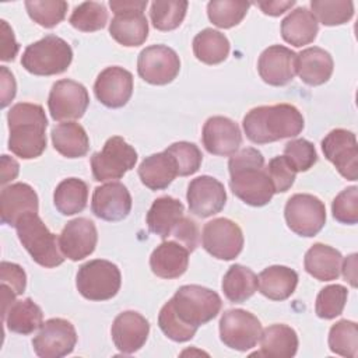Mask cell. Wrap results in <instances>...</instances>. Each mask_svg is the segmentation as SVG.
<instances>
[{
	"label": "cell",
	"mask_w": 358,
	"mask_h": 358,
	"mask_svg": "<svg viewBox=\"0 0 358 358\" xmlns=\"http://www.w3.org/2000/svg\"><path fill=\"white\" fill-rule=\"evenodd\" d=\"M257 71L268 85H287L296 74V53L281 45L268 46L259 57Z\"/></svg>",
	"instance_id": "cell-20"
},
{
	"label": "cell",
	"mask_w": 358,
	"mask_h": 358,
	"mask_svg": "<svg viewBox=\"0 0 358 358\" xmlns=\"http://www.w3.org/2000/svg\"><path fill=\"white\" fill-rule=\"evenodd\" d=\"M171 236L176 242L182 243L189 252H193L199 245V228L196 222L187 217H183L172 231Z\"/></svg>",
	"instance_id": "cell-50"
},
{
	"label": "cell",
	"mask_w": 358,
	"mask_h": 358,
	"mask_svg": "<svg viewBox=\"0 0 358 358\" xmlns=\"http://www.w3.org/2000/svg\"><path fill=\"white\" fill-rule=\"evenodd\" d=\"M203 248L215 259L232 260L243 249L241 227L228 218H214L203 227Z\"/></svg>",
	"instance_id": "cell-13"
},
{
	"label": "cell",
	"mask_w": 358,
	"mask_h": 358,
	"mask_svg": "<svg viewBox=\"0 0 358 358\" xmlns=\"http://www.w3.org/2000/svg\"><path fill=\"white\" fill-rule=\"evenodd\" d=\"M71 60V46L52 34L28 45L21 56L22 67L35 76L62 74L69 69Z\"/></svg>",
	"instance_id": "cell-6"
},
{
	"label": "cell",
	"mask_w": 358,
	"mask_h": 358,
	"mask_svg": "<svg viewBox=\"0 0 358 358\" xmlns=\"http://www.w3.org/2000/svg\"><path fill=\"white\" fill-rule=\"evenodd\" d=\"M246 137L255 144H267L298 136L305 123L302 113L289 103L263 105L250 109L242 122Z\"/></svg>",
	"instance_id": "cell-3"
},
{
	"label": "cell",
	"mask_w": 358,
	"mask_h": 358,
	"mask_svg": "<svg viewBox=\"0 0 358 358\" xmlns=\"http://www.w3.org/2000/svg\"><path fill=\"white\" fill-rule=\"evenodd\" d=\"M266 172L273 183L275 193L287 192L294 185L296 176V171L284 155H278L270 159L268 165L266 166Z\"/></svg>",
	"instance_id": "cell-48"
},
{
	"label": "cell",
	"mask_w": 358,
	"mask_h": 358,
	"mask_svg": "<svg viewBox=\"0 0 358 358\" xmlns=\"http://www.w3.org/2000/svg\"><path fill=\"white\" fill-rule=\"evenodd\" d=\"M183 204L171 196H162L154 200L147 213L148 229L162 239H168L183 215Z\"/></svg>",
	"instance_id": "cell-27"
},
{
	"label": "cell",
	"mask_w": 358,
	"mask_h": 358,
	"mask_svg": "<svg viewBox=\"0 0 358 358\" xmlns=\"http://www.w3.org/2000/svg\"><path fill=\"white\" fill-rule=\"evenodd\" d=\"M330 53L319 46L303 49L296 55V74L308 85H322L333 74Z\"/></svg>",
	"instance_id": "cell-26"
},
{
	"label": "cell",
	"mask_w": 358,
	"mask_h": 358,
	"mask_svg": "<svg viewBox=\"0 0 358 358\" xmlns=\"http://www.w3.org/2000/svg\"><path fill=\"white\" fill-rule=\"evenodd\" d=\"M17 235L32 260L42 267H57L64 262L59 248V239L49 231L38 213L22 215L17 225Z\"/></svg>",
	"instance_id": "cell-5"
},
{
	"label": "cell",
	"mask_w": 358,
	"mask_h": 358,
	"mask_svg": "<svg viewBox=\"0 0 358 358\" xmlns=\"http://www.w3.org/2000/svg\"><path fill=\"white\" fill-rule=\"evenodd\" d=\"M329 348L337 355L355 358L358 351L357 323L347 319L334 323L329 331Z\"/></svg>",
	"instance_id": "cell-39"
},
{
	"label": "cell",
	"mask_w": 358,
	"mask_h": 358,
	"mask_svg": "<svg viewBox=\"0 0 358 358\" xmlns=\"http://www.w3.org/2000/svg\"><path fill=\"white\" fill-rule=\"evenodd\" d=\"M284 157L296 172L309 171L317 161L315 145L305 138H295L285 144Z\"/></svg>",
	"instance_id": "cell-46"
},
{
	"label": "cell",
	"mask_w": 358,
	"mask_h": 358,
	"mask_svg": "<svg viewBox=\"0 0 358 358\" xmlns=\"http://www.w3.org/2000/svg\"><path fill=\"white\" fill-rule=\"evenodd\" d=\"M348 296L344 285L333 284L322 288L316 296L315 312L320 319H334L343 313Z\"/></svg>",
	"instance_id": "cell-44"
},
{
	"label": "cell",
	"mask_w": 358,
	"mask_h": 358,
	"mask_svg": "<svg viewBox=\"0 0 358 358\" xmlns=\"http://www.w3.org/2000/svg\"><path fill=\"white\" fill-rule=\"evenodd\" d=\"M69 21L78 31L94 32L106 25L108 11L102 3L84 1L73 10Z\"/></svg>",
	"instance_id": "cell-42"
},
{
	"label": "cell",
	"mask_w": 358,
	"mask_h": 358,
	"mask_svg": "<svg viewBox=\"0 0 358 358\" xmlns=\"http://www.w3.org/2000/svg\"><path fill=\"white\" fill-rule=\"evenodd\" d=\"M147 0H110L109 7L115 13L109 24L110 36L127 48L140 46L148 36V22L144 15Z\"/></svg>",
	"instance_id": "cell-7"
},
{
	"label": "cell",
	"mask_w": 358,
	"mask_h": 358,
	"mask_svg": "<svg viewBox=\"0 0 358 358\" xmlns=\"http://www.w3.org/2000/svg\"><path fill=\"white\" fill-rule=\"evenodd\" d=\"M96 99L108 108L124 106L133 94V76L129 70L110 66L102 70L94 84Z\"/></svg>",
	"instance_id": "cell-19"
},
{
	"label": "cell",
	"mask_w": 358,
	"mask_h": 358,
	"mask_svg": "<svg viewBox=\"0 0 358 358\" xmlns=\"http://www.w3.org/2000/svg\"><path fill=\"white\" fill-rule=\"evenodd\" d=\"M180 70L176 52L165 45H151L143 49L137 59L138 76L148 84L165 85L172 83Z\"/></svg>",
	"instance_id": "cell-12"
},
{
	"label": "cell",
	"mask_w": 358,
	"mask_h": 358,
	"mask_svg": "<svg viewBox=\"0 0 358 358\" xmlns=\"http://www.w3.org/2000/svg\"><path fill=\"white\" fill-rule=\"evenodd\" d=\"M260 351L256 355L267 358H291L298 350L296 331L287 324H271L262 330Z\"/></svg>",
	"instance_id": "cell-31"
},
{
	"label": "cell",
	"mask_w": 358,
	"mask_h": 358,
	"mask_svg": "<svg viewBox=\"0 0 358 358\" xmlns=\"http://www.w3.org/2000/svg\"><path fill=\"white\" fill-rule=\"evenodd\" d=\"M69 4L63 0H28L25 8L34 22L43 28H53L66 17Z\"/></svg>",
	"instance_id": "cell-43"
},
{
	"label": "cell",
	"mask_w": 358,
	"mask_h": 358,
	"mask_svg": "<svg viewBox=\"0 0 358 358\" xmlns=\"http://www.w3.org/2000/svg\"><path fill=\"white\" fill-rule=\"evenodd\" d=\"M288 228L301 236H315L326 222V207L320 199L308 193L291 196L284 208Z\"/></svg>",
	"instance_id": "cell-10"
},
{
	"label": "cell",
	"mask_w": 358,
	"mask_h": 358,
	"mask_svg": "<svg viewBox=\"0 0 358 358\" xmlns=\"http://www.w3.org/2000/svg\"><path fill=\"white\" fill-rule=\"evenodd\" d=\"M317 31L319 22L306 7H296L281 21L282 39L296 48L312 43Z\"/></svg>",
	"instance_id": "cell-30"
},
{
	"label": "cell",
	"mask_w": 358,
	"mask_h": 358,
	"mask_svg": "<svg viewBox=\"0 0 358 358\" xmlns=\"http://www.w3.org/2000/svg\"><path fill=\"white\" fill-rule=\"evenodd\" d=\"M310 8L315 18L327 27L345 24L354 15V3L345 0H312Z\"/></svg>",
	"instance_id": "cell-41"
},
{
	"label": "cell",
	"mask_w": 358,
	"mask_h": 358,
	"mask_svg": "<svg viewBox=\"0 0 358 358\" xmlns=\"http://www.w3.org/2000/svg\"><path fill=\"white\" fill-rule=\"evenodd\" d=\"M189 250L176 241H164L150 256L151 271L166 280L178 278L187 270Z\"/></svg>",
	"instance_id": "cell-25"
},
{
	"label": "cell",
	"mask_w": 358,
	"mask_h": 358,
	"mask_svg": "<svg viewBox=\"0 0 358 358\" xmlns=\"http://www.w3.org/2000/svg\"><path fill=\"white\" fill-rule=\"evenodd\" d=\"M186 199L190 213L200 218H207L224 208L227 192L218 179L201 175L189 183Z\"/></svg>",
	"instance_id": "cell-17"
},
{
	"label": "cell",
	"mask_w": 358,
	"mask_h": 358,
	"mask_svg": "<svg viewBox=\"0 0 358 358\" xmlns=\"http://www.w3.org/2000/svg\"><path fill=\"white\" fill-rule=\"evenodd\" d=\"M203 145L214 155H232L242 144L239 126L225 116H213L203 126Z\"/></svg>",
	"instance_id": "cell-23"
},
{
	"label": "cell",
	"mask_w": 358,
	"mask_h": 358,
	"mask_svg": "<svg viewBox=\"0 0 358 358\" xmlns=\"http://www.w3.org/2000/svg\"><path fill=\"white\" fill-rule=\"evenodd\" d=\"M3 320L10 331L25 336L41 329L43 324V313L31 298H25L14 301L3 315Z\"/></svg>",
	"instance_id": "cell-34"
},
{
	"label": "cell",
	"mask_w": 358,
	"mask_h": 358,
	"mask_svg": "<svg viewBox=\"0 0 358 358\" xmlns=\"http://www.w3.org/2000/svg\"><path fill=\"white\" fill-rule=\"evenodd\" d=\"M90 103L87 88L74 80H59L52 85L48 98L50 116L56 122L74 120L84 116Z\"/></svg>",
	"instance_id": "cell-14"
},
{
	"label": "cell",
	"mask_w": 358,
	"mask_h": 358,
	"mask_svg": "<svg viewBox=\"0 0 358 358\" xmlns=\"http://www.w3.org/2000/svg\"><path fill=\"white\" fill-rule=\"evenodd\" d=\"M88 201V186L84 180L69 178L62 180L53 193V203L63 215L81 213Z\"/></svg>",
	"instance_id": "cell-37"
},
{
	"label": "cell",
	"mask_w": 358,
	"mask_h": 358,
	"mask_svg": "<svg viewBox=\"0 0 358 358\" xmlns=\"http://www.w3.org/2000/svg\"><path fill=\"white\" fill-rule=\"evenodd\" d=\"M193 53L201 63L220 64L229 55V41L220 31L206 28L194 36Z\"/></svg>",
	"instance_id": "cell-36"
},
{
	"label": "cell",
	"mask_w": 358,
	"mask_h": 358,
	"mask_svg": "<svg viewBox=\"0 0 358 358\" xmlns=\"http://www.w3.org/2000/svg\"><path fill=\"white\" fill-rule=\"evenodd\" d=\"M256 4L260 7V10L264 14L271 15V17H277V15L288 11L292 6H295V1L294 0H287V1L274 0V1H257Z\"/></svg>",
	"instance_id": "cell-53"
},
{
	"label": "cell",
	"mask_w": 358,
	"mask_h": 358,
	"mask_svg": "<svg viewBox=\"0 0 358 358\" xmlns=\"http://www.w3.org/2000/svg\"><path fill=\"white\" fill-rule=\"evenodd\" d=\"M77 333L71 322L53 317L46 320L32 340L34 351L41 358H62L73 352Z\"/></svg>",
	"instance_id": "cell-15"
},
{
	"label": "cell",
	"mask_w": 358,
	"mask_h": 358,
	"mask_svg": "<svg viewBox=\"0 0 358 358\" xmlns=\"http://www.w3.org/2000/svg\"><path fill=\"white\" fill-rule=\"evenodd\" d=\"M165 151L169 152L175 159L179 176L193 175L194 172L199 171L203 161L201 151L193 143L178 141L171 144Z\"/></svg>",
	"instance_id": "cell-45"
},
{
	"label": "cell",
	"mask_w": 358,
	"mask_h": 358,
	"mask_svg": "<svg viewBox=\"0 0 358 358\" xmlns=\"http://www.w3.org/2000/svg\"><path fill=\"white\" fill-rule=\"evenodd\" d=\"M137 162L136 150L120 136L106 140L103 148L91 157L92 176L98 182L115 180L133 169Z\"/></svg>",
	"instance_id": "cell-9"
},
{
	"label": "cell",
	"mask_w": 358,
	"mask_h": 358,
	"mask_svg": "<svg viewBox=\"0 0 358 358\" xmlns=\"http://www.w3.org/2000/svg\"><path fill=\"white\" fill-rule=\"evenodd\" d=\"M0 43H1V56L0 59L3 62H10L14 60V57L18 53L20 45L15 41L14 32L11 29V27L7 24V21L1 20L0 21Z\"/></svg>",
	"instance_id": "cell-51"
},
{
	"label": "cell",
	"mask_w": 358,
	"mask_h": 358,
	"mask_svg": "<svg viewBox=\"0 0 358 358\" xmlns=\"http://www.w3.org/2000/svg\"><path fill=\"white\" fill-rule=\"evenodd\" d=\"M220 295L201 285H182L161 308L158 326L162 333L176 341L185 343L194 337L197 329L213 320L221 310Z\"/></svg>",
	"instance_id": "cell-1"
},
{
	"label": "cell",
	"mask_w": 358,
	"mask_h": 358,
	"mask_svg": "<svg viewBox=\"0 0 358 358\" xmlns=\"http://www.w3.org/2000/svg\"><path fill=\"white\" fill-rule=\"evenodd\" d=\"M324 157L336 166L338 173L348 180L358 178V145L352 131L334 129L322 140Z\"/></svg>",
	"instance_id": "cell-16"
},
{
	"label": "cell",
	"mask_w": 358,
	"mask_h": 358,
	"mask_svg": "<svg viewBox=\"0 0 358 358\" xmlns=\"http://www.w3.org/2000/svg\"><path fill=\"white\" fill-rule=\"evenodd\" d=\"M1 285L7 287L15 296L21 295L27 287V275L21 266L10 262H1L0 264Z\"/></svg>",
	"instance_id": "cell-49"
},
{
	"label": "cell",
	"mask_w": 358,
	"mask_h": 358,
	"mask_svg": "<svg viewBox=\"0 0 358 358\" xmlns=\"http://www.w3.org/2000/svg\"><path fill=\"white\" fill-rule=\"evenodd\" d=\"M252 3L232 0H213L207 4L210 21L218 28H232L238 25L246 15Z\"/></svg>",
	"instance_id": "cell-40"
},
{
	"label": "cell",
	"mask_w": 358,
	"mask_h": 358,
	"mask_svg": "<svg viewBox=\"0 0 358 358\" xmlns=\"http://www.w3.org/2000/svg\"><path fill=\"white\" fill-rule=\"evenodd\" d=\"M355 262H357V255L352 253L351 256H348L343 264H341V270H343V275L345 280H348V282L355 287Z\"/></svg>",
	"instance_id": "cell-55"
},
{
	"label": "cell",
	"mask_w": 358,
	"mask_h": 358,
	"mask_svg": "<svg viewBox=\"0 0 358 358\" xmlns=\"http://www.w3.org/2000/svg\"><path fill=\"white\" fill-rule=\"evenodd\" d=\"M96 242V227L85 217H78L69 221L59 236L60 252L64 257L73 262H78L90 256L95 250Z\"/></svg>",
	"instance_id": "cell-18"
},
{
	"label": "cell",
	"mask_w": 358,
	"mask_h": 358,
	"mask_svg": "<svg viewBox=\"0 0 358 358\" xmlns=\"http://www.w3.org/2000/svg\"><path fill=\"white\" fill-rule=\"evenodd\" d=\"M228 168L229 187L243 203L262 207L271 200L275 192L264 168V157L259 150L248 147L232 154Z\"/></svg>",
	"instance_id": "cell-2"
},
{
	"label": "cell",
	"mask_w": 358,
	"mask_h": 358,
	"mask_svg": "<svg viewBox=\"0 0 358 358\" xmlns=\"http://www.w3.org/2000/svg\"><path fill=\"white\" fill-rule=\"evenodd\" d=\"M94 215L105 221H120L131 210V196L120 182H110L95 187L91 200Z\"/></svg>",
	"instance_id": "cell-21"
},
{
	"label": "cell",
	"mask_w": 358,
	"mask_h": 358,
	"mask_svg": "<svg viewBox=\"0 0 358 358\" xmlns=\"http://www.w3.org/2000/svg\"><path fill=\"white\" fill-rule=\"evenodd\" d=\"M38 194L28 183L17 182L3 187L0 193L1 222L15 227L18 220L28 213H38Z\"/></svg>",
	"instance_id": "cell-24"
},
{
	"label": "cell",
	"mask_w": 358,
	"mask_h": 358,
	"mask_svg": "<svg viewBox=\"0 0 358 358\" xmlns=\"http://www.w3.org/2000/svg\"><path fill=\"white\" fill-rule=\"evenodd\" d=\"M55 150L67 158L84 157L90 150V140L84 127L76 122H64L52 129Z\"/></svg>",
	"instance_id": "cell-33"
},
{
	"label": "cell",
	"mask_w": 358,
	"mask_h": 358,
	"mask_svg": "<svg viewBox=\"0 0 358 358\" xmlns=\"http://www.w3.org/2000/svg\"><path fill=\"white\" fill-rule=\"evenodd\" d=\"M221 287L228 301L241 303L257 291V275L249 267L234 264L224 274Z\"/></svg>",
	"instance_id": "cell-35"
},
{
	"label": "cell",
	"mask_w": 358,
	"mask_h": 358,
	"mask_svg": "<svg viewBox=\"0 0 358 358\" xmlns=\"http://www.w3.org/2000/svg\"><path fill=\"white\" fill-rule=\"evenodd\" d=\"M8 122V150L22 158L32 159L46 148L48 119L45 110L38 103L20 102L11 106L7 113Z\"/></svg>",
	"instance_id": "cell-4"
},
{
	"label": "cell",
	"mask_w": 358,
	"mask_h": 358,
	"mask_svg": "<svg viewBox=\"0 0 358 358\" xmlns=\"http://www.w3.org/2000/svg\"><path fill=\"white\" fill-rule=\"evenodd\" d=\"M341 253L324 243L312 245L303 259L305 270L319 281L336 280L341 273Z\"/></svg>",
	"instance_id": "cell-28"
},
{
	"label": "cell",
	"mask_w": 358,
	"mask_h": 358,
	"mask_svg": "<svg viewBox=\"0 0 358 358\" xmlns=\"http://www.w3.org/2000/svg\"><path fill=\"white\" fill-rule=\"evenodd\" d=\"M141 183L151 190L166 189L178 176V166L172 155L166 151L152 154L143 159L138 166Z\"/></svg>",
	"instance_id": "cell-29"
},
{
	"label": "cell",
	"mask_w": 358,
	"mask_h": 358,
	"mask_svg": "<svg viewBox=\"0 0 358 358\" xmlns=\"http://www.w3.org/2000/svg\"><path fill=\"white\" fill-rule=\"evenodd\" d=\"M148 333V320L134 310H124L119 313L110 329L115 347L122 354H133L138 351L145 344Z\"/></svg>",
	"instance_id": "cell-22"
},
{
	"label": "cell",
	"mask_w": 358,
	"mask_h": 358,
	"mask_svg": "<svg viewBox=\"0 0 358 358\" xmlns=\"http://www.w3.org/2000/svg\"><path fill=\"white\" fill-rule=\"evenodd\" d=\"M189 3L185 0H157L151 3L150 18L158 31L176 29L185 20Z\"/></svg>",
	"instance_id": "cell-38"
},
{
	"label": "cell",
	"mask_w": 358,
	"mask_h": 358,
	"mask_svg": "<svg viewBox=\"0 0 358 358\" xmlns=\"http://www.w3.org/2000/svg\"><path fill=\"white\" fill-rule=\"evenodd\" d=\"M0 85H1V108H6L15 96V80L13 73L6 66L0 67Z\"/></svg>",
	"instance_id": "cell-52"
},
{
	"label": "cell",
	"mask_w": 358,
	"mask_h": 358,
	"mask_svg": "<svg viewBox=\"0 0 358 358\" xmlns=\"http://www.w3.org/2000/svg\"><path fill=\"white\" fill-rule=\"evenodd\" d=\"M122 275L116 264L103 259H94L84 263L76 277L78 292L90 301H106L120 289Z\"/></svg>",
	"instance_id": "cell-8"
},
{
	"label": "cell",
	"mask_w": 358,
	"mask_h": 358,
	"mask_svg": "<svg viewBox=\"0 0 358 358\" xmlns=\"http://www.w3.org/2000/svg\"><path fill=\"white\" fill-rule=\"evenodd\" d=\"M333 217L341 224L358 222V187L350 186L340 192L331 203Z\"/></svg>",
	"instance_id": "cell-47"
},
{
	"label": "cell",
	"mask_w": 358,
	"mask_h": 358,
	"mask_svg": "<svg viewBox=\"0 0 358 358\" xmlns=\"http://www.w3.org/2000/svg\"><path fill=\"white\" fill-rule=\"evenodd\" d=\"M262 323L245 309H228L220 319L221 341L236 351L253 348L262 336Z\"/></svg>",
	"instance_id": "cell-11"
},
{
	"label": "cell",
	"mask_w": 358,
	"mask_h": 358,
	"mask_svg": "<svg viewBox=\"0 0 358 358\" xmlns=\"http://www.w3.org/2000/svg\"><path fill=\"white\" fill-rule=\"evenodd\" d=\"M298 285V274L287 266H270L257 277L259 291L271 301L289 298Z\"/></svg>",
	"instance_id": "cell-32"
},
{
	"label": "cell",
	"mask_w": 358,
	"mask_h": 358,
	"mask_svg": "<svg viewBox=\"0 0 358 358\" xmlns=\"http://www.w3.org/2000/svg\"><path fill=\"white\" fill-rule=\"evenodd\" d=\"M20 171V165L15 159L10 158L8 155H1V185L17 178Z\"/></svg>",
	"instance_id": "cell-54"
}]
</instances>
